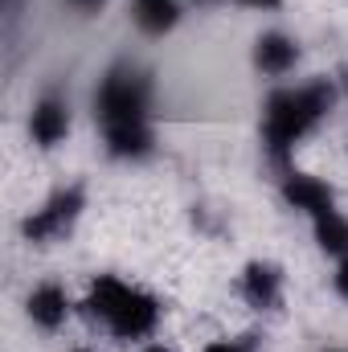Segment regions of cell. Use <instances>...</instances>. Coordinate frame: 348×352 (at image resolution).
<instances>
[{"instance_id": "obj_8", "label": "cell", "mask_w": 348, "mask_h": 352, "mask_svg": "<svg viewBox=\"0 0 348 352\" xmlns=\"http://www.w3.org/2000/svg\"><path fill=\"white\" fill-rule=\"evenodd\" d=\"M299 62V45L287 37V33H262L254 41V66L270 78H283L287 70H295Z\"/></svg>"}, {"instance_id": "obj_9", "label": "cell", "mask_w": 348, "mask_h": 352, "mask_svg": "<svg viewBox=\"0 0 348 352\" xmlns=\"http://www.w3.org/2000/svg\"><path fill=\"white\" fill-rule=\"evenodd\" d=\"M66 316H70V295H66L58 283H41V287L29 295V320H33L37 328L54 332V328L66 324Z\"/></svg>"}, {"instance_id": "obj_18", "label": "cell", "mask_w": 348, "mask_h": 352, "mask_svg": "<svg viewBox=\"0 0 348 352\" xmlns=\"http://www.w3.org/2000/svg\"><path fill=\"white\" fill-rule=\"evenodd\" d=\"M328 352H345V349H328Z\"/></svg>"}, {"instance_id": "obj_14", "label": "cell", "mask_w": 348, "mask_h": 352, "mask_svg": "<svg viewBox=\"0 0 348 352\" xmlns=\"http://www.w3.org/2000/svg\"><path fill=\"white\" fill-rule=\"evenodd\" d=\"M66 4H70L74 12H83V16H94V12H98L107 0H66Z\"/></svg>"}, {"instance_id": "obj_15", "label": "cell", "mask_w": 348, "mask_h": 352, "mask_svg": "<svg viewBox=\"0 0 348 352\" xmlns=\"http://www.w3.org/2000/svg\"><path fill=\"white\" fill-rule=\"evenodd\" d=\"M234 4H242V8H259V12H270V8H279L283 0H234Z\"/></svg>"}, {"instance_id": "obj_17", "label": "cell", "mask_w": 348, "mask_h": 352, "mask_svg": "<svg viewBox=\"0 0 348 352\" xmlns=\"http://www.w3.org/2000/svg\"><path fill=\"white\" fill-rule=\"evenodd\" d=\"M140 352H173V349H164V344H148V349H140Z\"/></svg>"}, {"instance_id": "obj_2", "label": "cell", "mask_w": 348, "mask_h": 352, "mask_svg": "<svg viewBox=\"0 0 348 352\" xmlns=\"http://www.w3.org/2000/svg\"><path fill=\"white\" fill-rule=\"evenodd\" d=\"M90 320H98L115 340H148L160 324V303L119 278H98L87 295Z\"/></svg>"}, {"instance_id": "obj_7", "label": "cell", "mask_w": 348, "mask_h": 352, "mask_svg": "<svg viewBox=\"0 0 348 352\" xmlns=\"http://www.w3.org/2000/svg\"><path fill=\"white\" fill-rule=\"evenodd\" d=\"M29 135L41 144V148H58L66 135H70V111L62 98H41L29 115Z\"/></svg>"}, {"instance_id": "obj_6", "label": "cell", "mask_w": 348, "mask_h": 352, "mask_svg": "<svg viewBox=\"0 0 348 352\" xmlns=\"http://www.w3.org/2000/svg\"><path fill=\"white\" fill-rule=\"evenodd\" d=\"M279 295H283V270L274 263H250L242 274V299L259 311L279 307Z\"/></svg>"}, {"instance_id": "obj_19", "label": "cell", "mask_w": 348, "mask_h": 352, "mask_svg": "<svg viewBox=\"0 0 348 352\" xmlns=\"http://www.w3.org/2000/svg\"><path fill=\"white\" fill-rule=\"evenodd\" d=\"M74 352H90V349H74Z\"/></svg>"}, {"instance_id": "obj_10", "label": "cell", "mask_w": 348, "mask_h": 352, "mask_svg": "<svg viewBox=\"0 0 348 352\" xmlns=\"http://www.w3.org/2000/svg\"><path fill=\"white\" fill-rule=\"evenodd\" d=\"M102 140H107V152H111L115 160H144V156H152V148H156V135H152V127H148V123L107 127V131H102Z\"/></svg>"}, {"instance_id": "obj_12", "label": "cell", "mask_w": 348, "mask_h": 352, "mask_svg": "<svg viewBox=\"0 0 348 352\" xmlns=\"http://www.w3.org/2000/svg\"><path fill=\"white\" fill-rule=\"evenodd\" d=\"M316 242L324 254H336V258H348V217L345 213H324L316 217Z\"/></svg>"}, {"instance_id": "obj_13", "label": "cell", "mask_w": 348, "mask_h": 352, "mask_svg": "<svg viewBox=\"0 0 348 352\" xmlns=\"http://www.w3.org/2000/svg\"><path fill=\"white\" fill-rule=\"evenodd\" d=\"M205 352H254L250 340H217V344H209Z\"/></svg>"}, {"instance_id": "obj_1", "label": "cell", "mask_w": 348, "mask_h": 352, "mask_svg": "<svg viewBox=\"0 0 348 352\" xmlns=\"http://www.w3.org/2000/svg\"><path fill=\"white\" fill-rule=\"evenodd\" d=\"M336 102V87L316 78L307 87H295V90H274L266 98V111H262V148L274 164H287L295 144L332 111Z\"/></svg>"}, {"instance_id": "obj_3", "label": "cell", "mask_w": 348, "mask_h": 352, "mask_svg": "<svg viewBox=\"0 0 348 352\" xmlns=\"http://www.w3.org/2000/svg\"><path fill=\"white\" fill-rule=\"evenodd\" d=\"M148 107H152V78L135 66H115L94 90V119L102 123V131L148 123Z\"/></svg>"}, {"instance_id": "obj_4", "label": "cell", "mask_w": 348, "mask_h": 352, "mask_svg": "<svg viewBox=\"0 0 348 352\" xmlns=\"http://www.w3.org/2000/svg\"><path fill=\"white\" fill-rule=\"evenodd\" d=\"M83 205H87V197H83V188L78 184H70V188H58L33 217H25V226H21V234L29 238V242H37V246H45V242H58V238H66L70 234V226L78 221V213H83Z\"/></svg>"}, {"instance_id": "obj_11", "label": "cell", "mask_w": 348, "mask_h": 352, "mask_svg": "<svg viewBox=\"0 0 348 352\" xmlns=\"http://www.w3.org/2000/svg\"><path fill=\"white\" fill-rule=\"evenodd\" d=\"M131 21H135L140 33L164 37L180 21V0H131Z\"/></svg>"}, {"instance_id": "obj_5", "label": "cell", "mask_w": 348, "mask_h": 352, "mask_svg": "<svg viewBox=\"0 0 348 352\" xmlns=\"http://www.w3.org/2000/svg\"><path fill=\"white\" fill-rule=\"evenodd\" d=\"M283 197H287L291 209L307 213L312 221L336 209V192H332V184L320 180V176H307V173H287V180H283Z\"/></svg>"}, {"instance_id": "obj_16", "label": "cell", "mask_w": 348, "mask_h": 352, "mask_svg": "<svg viewBox=\"0 0 348 352\" xmlns=\"http://www.w3.org/2000/svg\"><path fill=\"white\" fill-rule=\"evenodd\" d=\"M336 291L348 299V258H340V270H336Z\"/></svg>"}]
</instances>
